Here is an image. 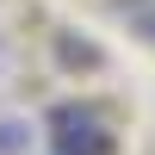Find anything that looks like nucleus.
Listing matches in <instances>:
<instances>
[{
  "mask_svg": "<svg viewBox=\"0 0 155 155\" xmlns=\"http://www.w3.org/2000/svg\"><path fill=\"white\" fill-rule=\"evenodd\" d=\"M31 143H37L31 118H0V155H31Z\"/></svg>",
  "mask_w": 155,
  "mask_h": 155,
  "instance_id": "obj_3",
  "label": "nucleus"
},
{
  "mask_svg": "<svg viewBox=\"0 0 155 155\" xmlns=\"http://www.w3.org/2000/svg\"><path fill=\"white\" fill-rule=\"evenodd\" d=\"M130 31L143 37V44H155V0H149V6H137V12H130Z\"/></svg>",
  "mask_w": 155,
  "mask_h": 155,
  "instance_id": "obj_4",
  "label": "nucleus"
},
{
  "mask_svg": "<svg viewBox=\"0 0 155 155\" xmlns=\"http://www.w3.org/2000/svg\"><path fill=\"white\" fill-rule=\"evenodd\" d=\"M44 130H50V155H112L118 137L112 124L99 118L87 99H56L44 112Z\"/></svg>",
  "mask_w": 155,
  "mask_h": 155,
  "instance_id": "obj_1",
  "label": "nucleus"
},
{
  "mask_svg": "<svg viewBox=\"0 0 155 155\" xmlns=\"http://www.w3.org/2000/svg\"><path fill=\"white\" fill-rule=\"evenodd\" d=\"M44 155H50V149H44Z\"/></svg>",
  "mask_w": 155,
  "mask_h": 155,
  "instance_id": "obj_5",
  "label": "nucleus"
},
{
  "mask_svg": "<svg viewBox=\"0 0 155 155\" xmlns=\"http://www.w3.org/2000/svg\"><path fill=\"white\" fill-rule=\"evenodd\" d=\"M56 62L62 68H106V50L93 44V37H74V31H56Z\"/></svg>",
  "mask_w": 155,
  "mask_h": 155,
  "instance_id": "obj_2",
  "label": "nucleus"
}]
</instances>
